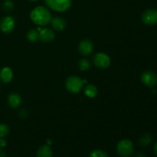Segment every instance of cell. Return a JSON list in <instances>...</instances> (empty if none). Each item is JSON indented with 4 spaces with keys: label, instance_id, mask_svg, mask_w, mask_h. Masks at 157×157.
<instances>
[{
    "label": "cell",
    "instance_id": "obj_1",
    "mask_svg": "<svg viewBox=\"0 0 157 157\" xmlns=\"http://www.w3.org/2000/svg\"><path fill=\"white\" fill-rule=\"evenodd\" d=\"M31 19L34 23L41 26L47 25L51 22L52 14L47 8L44 6H38L31 12Z\"/></svg>",
    "mask_w": 157,
    "mask_h": 157
},
{
    "label": "cell",
    "instance_id": "obj_2",
    "mask_svg": "<svg viewBox=\"0 0 157 157\" xmlns=\"http://www.w3.org/2000/svg\"><path fill=\"white\" fill-rule=\"evenodd\" d=\"M117 151L121 157H130L133 153V143L127 139L120 141L117 147Z\"/></svg>",
    "mask_w": 157,
    "mask_h": 157
},
{
    "label": "cell",
    "instance_id": "obj_3",
    "mask_svg": "<svg viewBox=\"0 0 157 157\" xmlns=\"http://www.w3.org/2000/svg\"><path fill=\"white\" fill-rule=\"evenodd\" d=\"M45 4L52 10L64 12L71 6V0H44Z\"/></svg>",
    "mask_w": 157,
    "mask_h": 157
},
{
    "label": "cell",
    "instance_id": "obj_4",
    "mask_svg": "<svg viewBox=\"0 0 157 157\" xmlns=\"http://www.w3.org/2000/svg\"><path fill=\"white\" fill-rule=\"evenodd\" d=\"M82 80L78 76H70L66 81V87L71 93H78L83 87Z\"/></svg>",
    "mask_w": 157,
    "mask_h": 157
},
{
    "label": "cell",
    "instance_id": "obj_5",
    "mask_svg": "<svg viewBox=\"0 0 157 157\" xmlns=\"http://www.w3.org/2000/svg\"><path fill=\"white\" fill-rule=\"evenodd\" d=\"M94 63L99 68H107L110 64V58L106 54L100 52L94 57Z\"/></svg>",
    "mask_w": 157,
    "mask_h": 157
},
{
    "label": "cell",
    "instance_id": "obj_6",
    "mask_svg": "<svg viewBox=\"0 0 157 157\" xmlns=\"http://www.w3.org/2000/svg\"><path fill=\"white\" fill-rule=\"evenodd\" d=\"M141 80L148 87H153L157 84V75L153 71H145L141 75Z\"/></svg>",
    "mask_w": 157,
    "mask_h": 157
},
{
    "label": "cell",
    "instance_id": "obj_7",
    "mask_svg": "<svg viewBox=\"0 0 157 157\" xmlns=\"http://www.w3.org/2000/svg\"><path fill=\"white\" fill-rule=\"evenodd\" d=\"M142 20L146 25H154L157 24V9H147L143 13Z\"/></svg>",
    "mask_w": 157,
    "mask_h": 157
},
{
    "label": "cell",
    "instance_id": "obj_8",
    "mask_svg": "<svg viewBox=\"0 0 157 157\" xmlns=\"http://www.w3.org/2000/svg\"><path fill=\"white\" fill-rule=\"evenodd\" d=\"M15 28V20L11 16H5L0 21V29L4 33L9 34Z\"/></svg>",
    "mask_w": 157,
    "mask_h": 157
},
{
    "label": "cell",
    "instance_id": "obj_9",
    "mask_svg": "<svg viewBox=\"0 0 157 157\" xmlns=\"http://www.w3.org/2000/svg\"><path fill=\"white\" fill-rule=\"evenodd\" d=\"M80 53L84 56H88L93 52L94 44L92 41L89 39H84L81 41L78 47Z\"/></svg>",
    "mask_w": 157,
    "mask_h": 157
},
{
    "label": "cell",
    "instance_id": "obj_10",
    "mask_svg": "<svg viewBox=\"0 0 157 157\" xmlns=\"http://www.w3.org/2000/svg\"><path fill=\"white\" fill-rule=\"evenodd\" d=\"M38 30L39 31V40L42 42L48 43L51 42L55 39V33L53 31L50 29H41L38 28Z\"/></svg>",
    "mask_w": 157,
    "mask_h": 157
},
{
    "label": "cell",
    "instance_id": "obj_11",
    "mask_svg": "<svg viewBox=\"0 0 157 157\" xmlns=\"http://www.w3.org/2000/svg\"><path fill=\"white\" fill-rule=\"evenodd\" d=\"M51 23H52V28L58 32L63 31L67 25L65 20L63 19L62 18H60V17H55L54 18H52Z\"/></svg>",
    "mask_w": 157,
    "mask_h": 157
},
{
    "label": "cell",
    "instance_id": "obj_12",
    "mask_svg": "<svg viewBox=\"0 0 157 157\" xmlns=\"http://www.w3.org/2000/svg\"><path fill=\"white\" fill-rule=\"evenodd\" d=\"M21 97L17 93H12L8 97V104H9V107L13 109L18 107V106L21 104Z\"/></svg>",
    "mask_w": 157,
    "mask_h": 157
},
{
    "label": "cell",
    "instance_id": "obj_13",
    "mask_svg": "<svg viewBox=\"0 0 157 157\" xmlns=\"http://www.w3.org/2000/svg\"><path fill=\"white\" fill-rule=\"evenodd\" d=\"M12 77H13V74H12V69L8 67L2 69L0 72V78L3 83H9L12 81Z\"/></svg>",
    "mask_w": 157,
    "mask_h": 157
},
{
    "label": "cell",
    "instance_id": "obj_14",
    "mask_svg": "<svg viewBox=\"0 0 157 157\" xmlns=\"http://www.w3.org/2000/svg\"><path fill=\"white\" fill-rule=\"evenodd\" d=\"M53 153L48 145L41 146L37 151V157H52Z\"/></svg>",
    "mask_w": 157,
    "mask_h": 157
},
{
    "label": "cell",
    "instance_id": "obj_15",
    "mask_svg": "<svg viewBox=\"0 0 157 157\" xmlns=\"http://www.w3.org/2000/svg\"><path fill=\"white\" fill-rule=\"evenodd\" d=\"M84 93L88 98H94L98 94V88L94 84H88L84 89Z\"/></svg>",
    "mask_w": 157,
    "mask_h": 157
},
{
    "label": "cell",
    "instance_id": "obj_16",
    "mask_svg": "<svg viewBox=\"0 0 157 157\" xmlns=\"http://www.w3.org/2000/svg\"><path fill=\"white\" fill-rule=\"evenodd\" d=\"M152 142V136L150 133H144L139 140V144L142 147H147Z\"/></svg>",
    "mask_w": 157,
    "mask_h": 157
},
{
    "label": "cell",
    "instance_id": "obj_17",
    "mask_svg": "<svg viewBox=\"0 0 157 157\" xmlns=\"http://www.w3.org/2000/svg\"><path fill=\"white\" fill-rule=\"evenodd\" d=\"M27 38L32 42H35L39 39V31L35 29H31L27 33Z\"/></svg>",
    "mask_w": 157,
    "mask_h": 157
},
{
    "label": "cell",
    "instance_id": "obj_18",
    "mask_svg": "<svg viewBox=\"0 0 157 157\" xmlns=\"http://www.w3.org/2000/svg\"><path fill=\"white\" fill-rule=\"evenodd\" d=\"M2 9L6 12H12L14 9V3L11 0H5L2 3Z\"/></svg>",
    "mask_w": 157,
    "mask_h": 157
},
{
    "label": "cell",
    "instance_id": "obj_19",
    "mask_svg": "<svg viewBox=\"0 0 157 157\" xmlns=\"http://www.w3.org/2000/svg\"><path fill=\"white\" fill-rule=\"evenodd\" d=\"M78 67L81 71H87L90 68V63L87 59H81L78 62Z\"/></svg>",
    "mask_w": 157,
    "mask_h": 157
},
{
    "label": "cell",
    "instance_id": "obj_20",
    "mask_svg": "<svg viewBox=\"0 0 157 157\" xmlns=\"http://www.w3.org/2000/svg\"><path fill=\"white\" fill-rule=\"evenodd\" d=\"M9 133V127L6 124H0V138H3L7 136Z\"/></svg>",
    "mask_w": 157,
    "mask_h": 157
},
{
    "label": "cell",
    "instance_id": "obj_21",
    "mask_svg": "<svg viewBox=\"0 0 157 157\" xmlns=\"http://www.w3.org/2000/svg\"><path fill=\"white\" fill-rule=\"evenodd\" d=\"M89 157H108V155L101 150H96L92 151L89 155Z\"/></svg>",
    "mask_w": 157,
    "mask_h": 157
},
{
    "label": "cell",
    "instance_id": "obj_22",
    "mask_svg": "<svg viewBox=\"0 0 157 157\" xmlns=\"http://www.w3.org/2000/svg\"><path fill=\"white\" fill-rule=\"evenodd\" d=\"M27 115H28V113H27V111L25 110V109H23V110H21V111L19 112V116L21 117L25 118L27 117Z\"/></svg>",
    "mask_w": 157,
    "mask_h": 157
},
{
    "label": "cell",
    "instance_id": "obj_23",
    "mask_svg": "<svg viewBox=\"0 0 157 157\" xmlns=\"http://www.w3.org/2000/svg\"><path fill=\"white\" fill-rule=\"evenodd\" d=\"M6 146V141L2 138H0V147H4Z\"/></svg>",
    "mask_w": 157,
    "mask_h": 157
},
{
    "label": "cell",
    "instance_id": "obj_24",
    "mask_svg": "<svg viewBox=\"0 0 157 157\" xmlns=\"http://www.w3.org/2000/svg\"><path fill=\"white\" fill-rule=\"evenodd\" d=\"M0 157H7V154H6V151L0 148Z\"/></svg>",
    "mask_w": 157,
    "mask_h": 157
},
{
    "label": "cell",
    "instance_id": "obj_25",
    "mask_svg": "<svg viewBox=\"0 0 157 157\" xmlns=\"http://www.w3.org/2000/svg\"><path fill=\"white\" fill-rule=\"evenodd\" d=\"M136 157H147V156H146L145 153H144L143 152H139V153H136Z\"/></svg>",
    "mask_w": 157,
    "mask_h": 157
},
{
    "label": "cell",
    "instance_id": "obj_26",
    "mask_svg": "<svg viewBox=\"0 0 157 157\" xmlns=\"http://www.w3.org/2000/svg\"><path fill=\"white\" fill-rule=\"evenodd\" d=\"M154 151H155V153H156V156H157V142L156 143V144H155V147H154Z\"/></svg>",
    "mask_w": 157,
    "mask_h": 157
},
{
    "label": "cell",
    "instance_id": "obj_27",
    "mask_svg": "<svg viewBox=\"0 0 157 157\" xmlns=\"http://www.w3.org/2000/svg\"><path fill=\"white\" fill-rule=\"evenodd\" d=\"M30 1H32V2H34V1H37V0H30Z\"/></svg>",
    "mask_w": 157,
    "mask_h": 157
}]
</instances>
